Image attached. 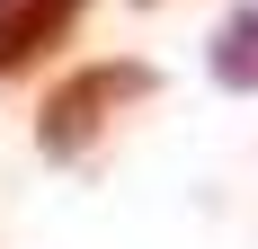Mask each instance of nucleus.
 Here are the masks:
<instances>
[{
	"instance_id": "1",
	"label": "nucleus",
	"mask_w": 258,
	"mask_h": 249,
	"mask_svg": "<svg viewBox=\"0 0 258 249\" xmlns=\"http://www.w3.org/2000/svg\"><path fill=\"white\" fill-rule=\"evenodd\" d=\"M152 89H160L152 63H89V72H72L45 98V116H36V151H45V160H80L107 125L125 116V107H143Z\"/></svg>"
},
{
	"instance_id": "3",
	"label": "nucleus",
	"mask_w": 258,
	"mask_h": 249,
	"mask_svg": "<svg viewBox=\"0 0 258 249\" xmlns=\"http://www.w3.org/2000/svg\"><path fill=\"white\" fill-rule=\"evenodd\" d=\"M214 80L223 89H258V9H232L214 36Z\"/></svg>"
},
{
	"instance_id": "2",
	"label": "nucleus",
	"mask_w": 258,
	"mask_h": 249,
	"mask_svg": "<svg viewBox=\"0 0 258 249\" xmlns=\"http://www.w3.org/2000/svg\"><path fill=\"white\" fill-rule=\"evenodd\" d=\"M80 18H89V0H0V80L36 72Z\"/></svg>"
}]
</instances>
